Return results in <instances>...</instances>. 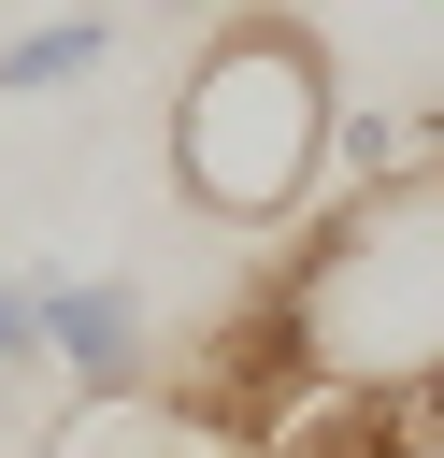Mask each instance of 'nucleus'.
I'll use <instances>...</instances> for the list:
<instances>
[{"mask_svg": "<svg viewBox=\"0 0 444 458\" xmlns=\"http://www.w3.org/2000/svg\"><path fill=\"white\" fill-rule=\"evenodd\" d=\"M158 14H201V0H158Z\"/></svg>", "mask_w": 444, "mask_h": 458, "instance_id": "6", "label": "nucleus"}, {"mask_svg": "<svg viewBox=\"0 0 444 458\" xmlns=\"http://www.w3.org/2000/svg\"><path fill=\"white\" fill-rule=\"evenodd\" d=\"M14 372H43V301H29V272H0V386Z\"/></svg>", "mask_w": 444, "mask_h": 458, "instance_id": "5", "label": "nucleus"}, {"mask_svg": "<svg viewBox=\"0 0 444 458\" xmlns=\"http://www.w3.org/2000/svg\"><path fill=\"white\" fill-rule=\"evenodd\" d=\"M243 458H286V444H243Z\"/></svg>", "mask_w": 444, "mask_h": 458, "instance_id": "7", "label": "nucleus"}, {"mask_svg": "<svg viewBox=\"0 0 444 458\" xmlns=\"http://www.w3.org/2000/svg\"><path fill=\"white\" fill-rule=\"evenodd\" d=\"M329 143H344V100H329V57L301 14H229L201 43V72L172 86V186L215 229H286L315 200Z\"/></svg>", "mask_w": 444, "mask_h": 458, "instance_id": "1", "label": "nucleus"}, {"mask_svg": "<svg viewBox=\"0 0 444 458\" xmlns=\"http://www.w3.org/2000/svg\"><path fill=\"white\" fill-rule=\"evenodd\" d=\"M315 372L344 386H415L444 372V172H387L344 229H315L286 258Z\"/></svg>", "mask_w": 444, "mask_h": 458, "instance_id": "2", "label": "nucleus"}, {"mask_svg": "<svg viewBox=\"0 0 444 458\" xmlns=\"http://www.w3.org/2000/svg\"><path fill=\"white\" fill-rule=\"evenodd\" d=\"M43 301V372L72 401H143L158 386V301L129 272H29Z\"/></svg>", "mask_w": 444, "mask_h": 458, "instance_id": "3", "label": "nucleus"}, {"mask_svg": "<svg viewBox=\"0 0 444 458\" xmlns=\"http://www.w3.org/2000/svg\"><path fill=\"white\" fill-rule=\"evenodd\" d=\"M100 57H115V14H29V29H0V100H57Z\"/></svg>", "mask_w": 444, "mask_h": 458, "instance_id": "4", "label": "nucleus"}]
</instances>
